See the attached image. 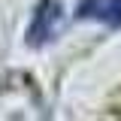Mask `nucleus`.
Masks as SVG:
<instances>
[{"mask_svg": "<svg viewBox=\"0 0 121 121\" xmlns=\"http://www.w3.org/2000/svg\"><path fill=\"white\" fill-rule=\"evenodd\" d=\"M60 21H64V6L58 0H39L36 12L30 18V27H27V45L39 48V45L52 43L58 27H60Z\"/></svg>", "mask_w": 121, "mask_h": 121, "instance_id": "f257e3e1", "label": "nucleus"}, {"mask_svg": "<svg viewBox=\"0 0 121 121\" xmlns=\"http://www.w3.org/2000/svg\"><path fill=\"white\" fill-rule=\"evenodd\" d=\"M76 18L100 21L106 27H121V0H79Z\"/></svg>", "mask_w": 121, "mask_h": 121, "instance_id": "f03ea898", "label": "nucleus"}]
</instances>
